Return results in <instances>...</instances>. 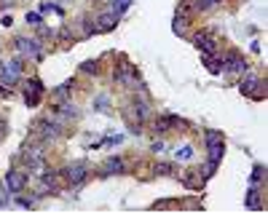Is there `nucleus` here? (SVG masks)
Segmentation results:
<instances>
[{
    "mask_svg": "<svg viewBox=\"0 0 268 214\" xmlns=\"http://www.w3.org/2000/svg\"><path fill=\"white\" fill-rule=\"evenodd\" d=\"M239 89H241L244 97H255V99H260V97H263V80L255 75V73H250V70L244 73L241 86H239Z\"/></svg>",
    "mask_w": 268,
    "mask_h": 214,
    "instance_id": "obj_1",
    "label": "nucleus"
},
{
    "mask_svg": "<svg viewBox=\"0 0 268 214\" xmlns=\"http://www.w3.org/2000/svg\"><path fill=\"white\" fill-rule=\"evenodd\" d=\"M207 153H209V161H215V163H220L223 161V153H225V142H223V137H220L217 132H207Z\"/></svg>",
    "mask_w": 268,
    "mask_h": 214,
    "instance_id": "obj_2",
    "label": "nucleus"
},
{
    "mask_svg": "<svg viewBox=\"0 0 268 214\" xmlns=\"http://www.w3.org/2000/svg\"><path fill=\"white\" fill-rule=\"evenodd\" d=\"M86 174H89V169H86V163H70L67 169H65V177H67V182L73 185V187H78V185H84V180H86Z\"/></svg>",
    "mask_w": 268,
    "mask_h": 214,
    "instance_id": "obj_3",
    "label": "nucleus"
},
{
    "mask_svg": "<svg viewBox=\"0 0 268 214\" xmlns=\"http://www.w3.org/2000/svg\"><path fill=\"white\" fill-rule=\"evenodd\" d=\"M16 49H19V54H25L30 59H40V43L32 40V38H19L16 40Z\"/></svg>",
    "mask_w": 268,
    "mask_h": 214,
    "instance_id": "obj_4",
    "label": "nucleus"
},
{
    "mask_svg": "<svg viewBox=\"0 0 268 214\" xmlns=\"http://www.w3.org/2000/svg\"><path fill=\"white\" fill-rule=\"evenodd\" d=\"M223 70L225 73H231V75H239V73H247V62L239 56V54H231V56H225L223 59Z\"/></svg>",
    "mask_w": 268,
    "mask_h": 214,
    "instance_id": "obj_5",
    "label": "nucleus"
},
{
    "mask_svg": "<svg viewBox=\"0 0 268 214\" xmlns=\"http://www.w3.org/2000/svg\"><path fill=\"white\" fill-rule=\"evenodd\" d=\"M43 91V83L38 80V78H30V80H25V99H27V104L32 107L35 102H38V94Z\"/></svg>",
    "mask_w": 268,
    "mask_h": 214,
    "instance_id": "obj_6",
    "label": "nucleus"
},
{
    "mask_svg": "<svg viewBox=\"0 0 268 214\" xmlns=\"http://www.w3.org/2000/svg\"><path fill=\"white\" fill-rule=\"evenodd\" d=\"M121 16H115L113 11H108V14H99L97 16V25H94V32H110L115 25H118Z\"/></svg>",
    "mask_w": 268,
    "mask_h": 214,
    "instance_id": "obj_7",
    "label": "nucleus"
},
{
    "mask_svg": "<svg viewBox=\"0 0 268 214\" xmlns=\"http://www.w3.org/2000/svg\"><path fill=\"white\" fill-rule=\"evenodd\" d=\"M22 187H25V174L22 172H8L6 174V190L8 193H22Z\"/></svg>",
    "mask_w": 268,
    "mask_h": 214,
    "instance_id": "obj_8",
    "label": "nucleus"
},
{
    "mask_svg": "<svg viewBox=\"0 0 268 214\" xmlns=\"http://www.w3.org/2000/svg\"><path fill=\"white\" fill-rule=\"evenodd\" d=\"M193 46H196V49H199V51H209V54H212L215 51V40H212V35H209V32H196L193 35Z\"/></svg>",
    "mask_w": 268,
    "mask_h": 214,
    "instance_id": "obj_9",
    "label": "nucleus"
},
{
    "mask_svg": "<svg viewBox=\"0 0 268 214\" xmlns=\"http://www.w3.org/2000/svg\"><path fill=\"white\" fill-rule=\"evenodd\" d=\"M204 67H207L212 75L223 73V56H217V54H204Z\"/></svg>",
    "mask_w": 268,
    "mask_h": 214,
    "instance_id": "obj_10",
    "label": "nucleus"
},
{
    "mask_svg": "<svg viewBox=\"0 0 268 214\" xmlns=\"http://www.w3.org/2000/svg\"><path fill=\"white\" fill-rule=\"evenodd\" d=\"M0 67H3V73H8L11 78H19L22 75V59H11V62L0 65Z\"/></svg>",
    "mask_w": 268,
    "mask_h": 214,
    "instance_id": "obj_11",
    "label": "nucleus"
},
{
    "mask_svg": "<svg viewBox=\"0 0 268 214\" xmlns=\"http://www.w3.org/2000/svg\"><path fill=\"white\" fill-rule=\"evenodd\" d=\"M244 204H247V209H263V204L258 201V187H250V196H247V201H244Z\"/></svg>",
    "mask_w": 268,
    "mask_h": 214,
    "instance_id": "obj_12",
    "label": "nucleus"
},
{
    "mask_svg": "<svg viewBox=\"0 0 268 214\" xmlns=\"http://www.w3.org/2000/svg\"><path fill=\"white\" fill-rule=\"evenodd\" d=\"M145 115H148V102L145 99H137L134 102V118H137V121H142Z\"/></svg>",
    "mask_w": 268,
    "mask_h": 214,
    "instance_id": "obj_13",
    "label": "nucleus"
},
{
    "mask_svg": "<svg viewBox=\"0 0 268 214\" xmlns=\"http://www.w3.org/2000/svg\"><path fill=\"white\" fill-rule=\"evenodd\" d=\"M105 166H108L110 174H115V172L123 169V161H121V158H108V163H105Z\"/></svg>",
    "mask_w": 268,
    "mask_h": 214,
    "instance_id": "obj_14",
    "label": "nucleus"
},
{
    "mask_svg": "<svg viewBox=\"0 0 268 214\" xmlns=\"http://www.w3.org/2000/svg\"><path fill=\"white\" fill-rule=\"evenodd\" d=\"M263 174H265V169H263V166H255V169H252V174H250V185H258V182L263 180Z\"/></svg>",
    "mask_w": 268,
    "mask_h": 214,
    "instance_id": "obj_15",
    "label": "nucleus"
},
{
    "mask_svg": "<svg viewBox=\"0 0 268 214\" xmlns=\"http://www.w3.org/2000/svg\"><path fill=\"white\" fill-rule=\"evenodd\" d=\"M177 158H180V161H191V158H193V147H191V145H182V147L177 150Z\"/></svg>",
    "mask_w": 268,
    "mask_h": 214,
    "instance_id": "obj_16",
    "label": "nucleus"
},
{
    "mask_svg": "<svg viewBox=\"0 0 268 214\" xmlns=\"http://www.w3.org/2000/svg\"><path fill=\"white\" fill-rule=\"evenodd\" d=\"M172 30L174 32H177V35H185V19L177 14V16H174V25H172Z\"/></svg>",
    "mask_w": 268,
    "mask_h": 214,
    "instance_id": "obj_17",
    "label": "nucleus"
},
{
    "mask_svg": "<svg viewBox=\"0 0 268 214\" xmlns=\"http://www.w3.org/2000/svg\"><path fill=\"white\" fill-rule=\"evenodd\" d=\"M27 25L40 27V25H43V16H40V14H35V11H30V14H27Z\"/></svg>",
    "mask_w": 268,
    "mask_h": 214,
    "instance_id": "obj_18",
    "label": "nucleus"
},
{
    "mask_svg": "<svg viewBox=\"0 0 268 214\" xmlns=\"http://www.w3.org/2000/svg\"><path fill=\"white\" fill-rule=\"evenodd\" d=\"M191 3H193L196 11H207V8H212V6H215L212 0H191Z\"/></svg>",
    "mask_w": 268,
    "mask_h": 214,
    "instance_id": "obj_19",
    "label": "nucleus"
},
{
    "mask_svg": "<svg viewBox=\"0 0 268 214\" xmlns=\"http://www.w3.org/2000/svg\"><path fill=\"white\" fill-rule=\"evenodd\" d=\"M167 129H169V118H158V121H156V132H158V134H164Z\"/></svg>",
    "mask_w": 268,
    "mask_h": 214,
    "instance_id": "obj_20",
    "label": "nucleus"
},
{
    "mask_svg": "<svg viewBox=\"0 0 268 214\" xmlns=\"http://www.w3.org/2000/svg\"><path fill=\"white\" fill-rule=\"evenodd\" d=\"M80 70L89 73V75H97V62H84V65H80Z\"/></svg>",
    "mask_w": 268,
    "mask_h": 214,
    "instance_id": "obj_21",
    "label": "nucleus"
},
{
    "mask_svg": "<svg viewBox=\"0 0 268 214\" xmlns=\"http://www.w3.org/2000/svg\"><path fill=\"white\" fill-rule=\"evenodd\" d=\"M67 91H70V83H65L62 89H56V91H54V97H56V99H67Z\"/></svg>",
    "mask_w": 268,
    "mask_h": 214,
    "instance_id": "obj_22",
    "label": "nucleus"
},
{
    "mask_svg": "<svg viewBox=\"0 0 268 214\" xmlns=\"http://www.w3.org/2000/svg\"><path fill=\"white\" fill-rule=\"evenodd\" d=\"M8 204V196H6V187L0 185V206H6Z\"/></svg>",
    "mask_w": 268,
    "mask_h": 214,
    "instance_id": "obj_23",
    "label": "nucleus"
},
{
    "mask_svg": "<svg viewBox=\"0 0 268 214\" xmlns=\"http://www.w3.org/2000/svg\"><path fill=\"white\" fill-rule=\"evenodd\" d=\"M212 3H215V6H217V3H223V0H212Z\"/></svg>",
    "mask_w": 268,
    "mask_h": 214,
    "instance_id": "obj_24",
    "label": "nucleus"
}]
</instances>
